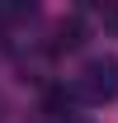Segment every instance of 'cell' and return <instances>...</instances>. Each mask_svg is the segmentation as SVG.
<instances>
[{"label": "cell", "mask_w": 118, "mask_h": 123, "mask_svg": "<svg viewBox=\"0 0 118 123\" xmlns=\"http://www.w3.org/2000/svg\"><path fill=\"white\" fill-rule=\"evenodd\" d=\"M76 95H80L85 104L113 99L118 95V57H94L85 71H80V80H76Z\"/></svg>", "instance_id": "6da1fadb"}]
</instances>
